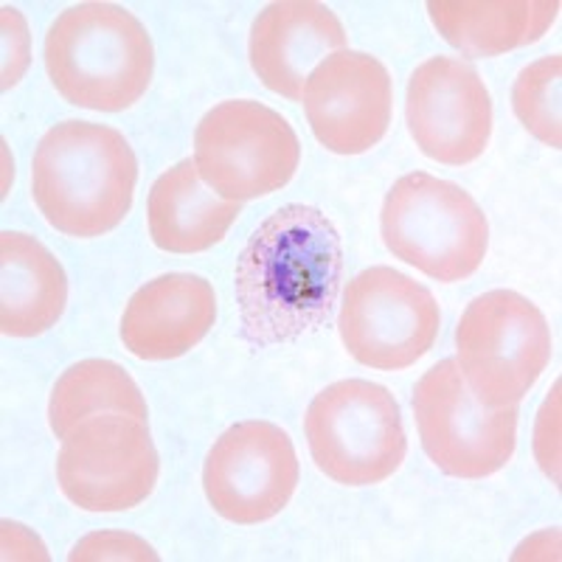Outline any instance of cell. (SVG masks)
Masks as SVG:
<instances>
[{"label":"cell","instance_id":"obj_16","mask_svg":"<svg viewBox=\"0 0 562 562\" xmlns=\"http://www.w3.org/2000/svg\"><path fill=\"white\" fill-rule=\"evenodd\" d=\"M68 279L57 256L18 231L0 234V333L37 338L63 318Z\"/></svg>","mask_w":562,"mask_h":562},{"label":"cell","instance_id":"obj_7","mask_svg":"<svg viewBox=\"0 0 562 562\" xmlns=\"http://www.w3.org/2000/svg\"><path fill=\"white\" fill-rule=\"evenodd\" d=\"M299 160V135L288 119L254 99L220 102L194 130V167L200 178L234 203L284 189Z\"/></svg>","mask_w":562,"mask_h":562},{"label":"cell","instance_id":"obj_1","mask_svg":"<svg viewBox=\"0 0 562 562\" xmlns=\"http://www.w3.org/2000/svg\"><path fill=\"white\" fill-rule=\"evenodd\" d=\"M340 281L338 225L315 205H284L254 231L237 259L243 338L268 349L315 333L333 318Z\"/></svg>","mask_w":562,"mask_h":562},{"label":"cell","instance_id":"obj_6","mask_svg":"<svg viewBox=\"0 0 562 562\" xmlns=\"http://www.w3.org/2000/svg\"><path fill=\"white\" fill-rule=\"evenodd\" d=\"M304 434L315 467L344 486L383 484L408 453L400 403L369 380H340L315 394Z\"/></svg>","mask_w":562,"mask_h":562},{"label":"cell","instance_id":"obj_20","mask_svg":"<svg viewBox=\"0 0 562 562\" xmlns=\"http://www.w3.org/2000/svg\"><path fill=\"white\" fill-rule=\"evenodd\" d=\"M560 93H562V57L537 59L526 65L512 88V110L518 122L543 140L546 147L562 149V119H560Z\"/></svg>","mask_w":562,"mask_h":562},{"label":"cell","instance_id":"obj_15","mask_svg":"<svg viewBox=\"0 0 562 562\" xmlns=\"http://www.w3.org/2000/svg\"><path fill=\"white\" fill-rule=\"evenodd\" d=\"M217 321V295L203 276L167 273L135 290L122 315L124 349L138 360H175L192 351Z\"/></svg>","mask_w":562,"mask_h":562},{"label":"cell","instance_id":"obj_19","mask_svg":"<svg viewBox=\"0 0 562 562\" xmlns=\"http://www.w3.org/2000/svg\"><path fill=\"white\" fill-rule=\"evenodd\" d=\"M108 411H122L147 419V400L130 378L127 369L113 360H82L63 371L48 400V425L54 436L65 439L79 422Z\"/></svg>","mask_w":562,"mask_h":562},{"label":"cell","instance_id":"obj_12","mask_svg":"<svg viewBox=\"0 0 562 562\" xmlns=\"http://www.w3.org/2000/svg\"><path fill=\"white\" fill-rule=\"evenodd\" d=\"M405 119L422 155L445 167H467L490 147V90L464 59L434 57L422 63L411 74Z\"/></svg>","mask_w":562,"mask_h":562},{"label":"cell","instance_id":"obj_17","mask_svg":"<svg viewBox=\"0 0 562 562\" xmlns=\"http://www.w3.org/2000/svg\"><path fill=\"white\" fill-rule=\"evenodd\" d=\"M243 214V203L220 200L203 183L194 160H180L149 189V237L167 254H203L223 243Z\"/></svg>","mask_w":562,"mask_h":562},{"label":"cell","instance_id":"obj_8","mask_svg":"<svg viewBox=\"0 0 562 562\" xmlns=\"http://www.w3.org/2000/svg\"><path fill=\"white\" fill-rule=\"evenodd\" d=\"M160 461L149 422L108 411L79 422L63 439L57 484L85 512H127L153 495Z\"/></svg>","mask_w":562,"mask_h":562},{"label":"cell","instance_id":"obj_21","mask_svg":"<svg viewBox=\"0 0 562 562\" xmlns=\"http://www.w3.org/2000/svg\"><path fill=\"white\" fill-rule=\"evenodd\" d=\"M70 562L77 560H158L153 546H147L140 537L124 535V531H97L85 537L82 543L74 546L68 557Z\"/></svg>","mask_w":562,"mask_h":562},{"label":"cell","instance_id":"obj_14","mask_svg":"<svg viewBox=\"0 0 562 562\" xmlns=\"http://www.w3.org/2000/svg\"><path fill=\"white\" fill-rule=\"evenodd\" d=\"M338 52H346L344 23L315 0L270 3L250 29V68L265 88L290 102L304 97L310 74Z\"/></svg>","mask_w":562,"mask_h":562},{"label":"cell","instance_id":"obj_2","mask_svg":"<svg viewBox=\"0 0 562 562\" xmlns=\"http://www.w3.org/2000/svg\"><path fill=\"white\" fill-rule=\"evenodd\" d=\"M138 158L115 127L63 122L40 138L32 198L45 223L74 239H97L133 209Z\"/></svg>","mask_w":562,"mask_h":562},{"label":"cell","instance_id":"obj_10","mask_svg":"<svg viewBox=\"0 0 562 562\" xmlns=\"http://www.w3.org/2000/svg\"><path fill=\"white\" fill-rule=\"evenodd\" d=\"M441 313L434 293L394 268H369L346 284L338 329L360 366L403 371L434 349Z\"/></svg>","mask_w":562,"mask_h":562},{"label":"cell","instance_id":"obj_9","mask_svg":"<svg viewBox=\"0 0 562 562\" xmlns=\"http://www.w3.org/2000/svg\"><path fill=\"white\" fill-rule=\"evenodd\" d=\"M414 419L428 459L450 479H486L515 456L518 408H484L453 358L436 363L416 383Z\"/></svg>","mask_w":562,"mask_h":562},{"label":"cell","instance_id":"obj_13","mask_svg":"<svg viewBox=\"0 0 562 562\" xmlns=\"http://www.w3.org/2000/svg\"><path fill=\"white\" fill-rule=\"evenodd\" d=\"M304 110L321 147L335 155H363L385 138L394 88L385 65L363 52L326 57L304 85Z\"/></svg>","mask_w":562,"mask_h":562},{"label":"cell","instance_id":"obj_3","mask_svg":"<svg viewBox=\"0 0 562 562\" xmlns=\"http://www.w3.org/2000/svg\"><path fill=\"white\" fill-rule=\"evenodd\" d=\"M45 70L59 97L74 108L122 113L153 82L149 32L130 9L79 3L59 14L45 34Z\"/></svg>","mask_w":562,"mask_h":562},{"label":"cell","instance_id":"obj_5","mask_svg":"<svg viewBox=\"0 0 562 562\" xmlns=\"http://www.w3.org/2000/svg\"><path fill=\"white\" fill-rule=\"evenodd\" d=\"M461 378L484 408H518L551 360V329L535 301L490 290L456 326Z\"/></svg>","mask_w":562,"mask_h":562},{"label":"cell","instance_id":"obj_11","mask_svg":"<svg viewBox=\"0 0 562 562\" xmlns=\"http://www.w3.org/2000/svg\"><path fill=\"white\" fill-rule=\"evenodd\" d=\"M299 456L273 422H237L209 450L203 490L211 509L237 526L276 518L299 486Z\"/></svg>","mask_w":562,"mask_h":562},{"label":"cell","instance_id":"obj_18","mask_svg":"<svg viewBox=\"0 0 562 562\" xmlns=\"http://www.w3.org/2000/svg\"><path fill=\"white\" fill-rule=\"evenodd\" d=\"M436 32L464 57L484 59L524 48L549 34L560 0H430Z\"/></svg>","mask_w":562,"mask_h":562},{"label":"cell","instance_id":"obj_4","mask_svg":"<svg viewBox=\"0 0 562 562\" xmlns=\"http://www.w3.org/2000/svg\"><path fill=\"white\" fill-rule=\"evenodd\" d=\"M380 234L396 259L445 284L470 279L490 248V223L473 194L428 172L391 186Z\"/></svg>","mask_w":562,"mask_h":562}]
</instances>
